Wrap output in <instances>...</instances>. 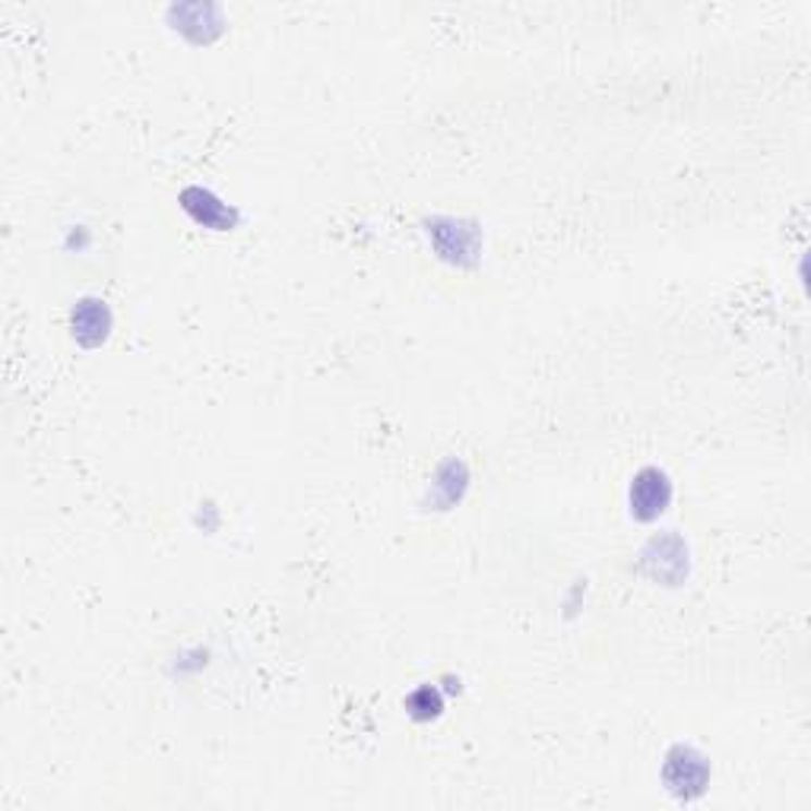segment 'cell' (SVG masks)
I'll return each instance as SVG.
<instances>
[{
	"instance_id": "6da1fadb",
	"label": "cell",
	"mask_w": 811,
	"mask_h": 811,
	"mask_svg": "<svg viewBox=\"0 0 811 811\" xmlns=\"http://www.w3.org/2000/svg\"><path fill=\"white\" fill-rule=\"evenodd\" d=\"M631 504H634V514L640 520L663 514V508L669 504V482H665L663 473L644 470L634 482V488H631Z\"/></svg>"
}]
</instances>
